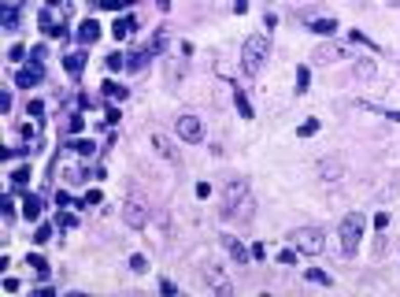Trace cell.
Masks as SVG:
<instances>
[{"label":"cell","mask_w":400,"mask_h":297,"mask_svg":"<svg viewBox=\"0 0 400 297\" xmlns=\"http://www.w3.org/2000/svg\"><path fill=\"white\" fill-rule=\"evenodd\" d=\"M363 230H367V215H363V212H348L345 220L338 223V242H341V253H345V256H356V253H360Z\"/></svg>","instance_id":"obj_1"},{"label":"cell","mask_w":400,"mask_h":297,"mask_svg":"<svg viewBox=\"0 0 400 297\" xmlns=\"http://www.w3.org/2000/svg\"><path fill=\"white\" fill-rule=\"evenodd\" d=\"M267 56H270V37L267 34L245 37V45H241V71L245 74H260V67L267 64Z\"/></svg>","instance_id":"obj_2"},{"label":"cell","mask_w":400,"mask_h":297,"mask_svg":"<svg viewBox=\"0 0 400 297\" xmlns=\"http://www.w3.org/2000/svg\"><path fill=\"white\" fill-rule=\"evenodd\" d=\"M289 242H293L297 253H304V256H319V253L326 249V234L319 230V227H297V230H289Z\"/></svg>","instance_id":"obj_3"},{"label":"cell","mask_w":400,"mask_h":297,"mask_svg":"<svg viewBox=\"0 0 400 297\" xmlns=\"http://www.w3.org/2000/svg\"><path fill=\"white\" fill-rule=\"evenodd\" d=\"M174 134H178V142H185V145L204 142V123H200V115L182 112L178 119H174Z\"/></svg>","instance_id":"obj_4"},{"label":"cell","mask_w":400,"mask_h":297,"mask_svg":"<svg viewBox=\"0 0 400 297\" xmlns=\"http://www.w3.org/2000/svg\"><path fill=\"white\" fill-rule=\"evenodd\" d=\"M149 201L145 197H126V205H122V220H126V227H134V230H141V227H149Z\"/></svg>","instance_id":"obj_5"},{"label":"cell","mask_w":400,"mask_h":297,"mask_svg":"<svg viewBox=\"0 0 400 297\" xmlns=\"http://www.w3.org/2000/svg\"><path fill=\"white\" fill-rule=\"evenodd\" d=\"M245 197H248V179H226V190H222V208H219V215H222V220H230L234 205H237V201H245Z\"/></svg>","instance_id":"obj_6"},{"label":"cell","mask_w":400,"mask_h":297,"mask_svg":"<svg viewBox=\"0 0 400 297\" xmlns=\"http://www.w3.org/2000/svg\"><path fill=\"white\" fill-rule=\"evenodd\" d=\"M200 279H204V283L212 286L215 293H230V290H234V283L226 279V271H222L219 264H204V268H200Z\"/></svg>","instance_id":"obj_7"},{"label":"cell","mask_w":400,"mask_h":297,"mask_svg":"<svg viewBox=\"0 0 400 297\" xmlns=\"http://www.w3.org/2000/svg\"><path fill=\"white\" fill-rule=\"evenodd\" d=\"M152 149H156V156H163L167 164H178V160H182V152H178V145H174V137H167L163 130L152 134Z\"/></svg>","instance_id":"obj_8"},{"label":"cell","mask_w":400,"mask_h":297,"mask_svg":"<svg viewBox=\"0 0 400 297\" xmlns=\"http://www.w3.org/2000/svg\"><path fill=\"white\" fill-rule=\"evenodd\" d=\"M311 60H315V64H338V60H348V49H345V45L326 41V45H319V49L311 52Z\"/></svg>","instance_id":"obj_9"},{"label":"cell","mask_w":400,"mask_h":297,"mask_svg":"<svg viewBox=\"0 0 400 297\" xmlns=\"http://www.w3.org/2000/svg\"><path fill=\"white\" fill-rule=\"evenodd\" d=\"M222 245H226V253L237 260V264H252L256 256H252V249H245V242L241 238H234V234H222Z\"/></svg>","instance_id":"obj_10"},{"label":"cell","mask_w":400,"mask_h":297,"mask_svg":"<svg viewBox=\"0 0 400 297\" xmlns=\"http://www.w3.org/2000/svg\"><path fill=\"white\" fill-rule=\"evenodd\" d=\"M308 30L319 37H333L341 26H338V19H326V15H308Z\"/></svg>","instance_id":"obj_11"},{"label":"cell","mask_w":400,"mask_h":297,"mask_svg":"<svg viewBox=\"0 0 400 297\" xmlns=\"http://www.w3.org/2000/svg\"><path fill=\"white\" fill-rule=\"evenodd\" d=\"M41 26H45V34H49V37H67V23H59V15L52 8L41 11Z\"/></svg>","instance_id":"obj_12"},{"label":"cell","mask_w":400,"mask_h":297,"mask_svg":"<svg viewBox=\"0 0 400 297\" xmlns=\"http://www.w3.org/2000/svg\"><path fill=\"white\" fill-rule=\"evenodd\" d=\"M45 78V67L37 64V60H30V67H23L19 74H15V86H37Z\"/></svg>","instance_id":"obj_13"},{"label":"cell","mask_w":400,"mask_h":297,"mask_svg":"<svg viewBox=\"0 0 400 297\" xmlns=\"http://www.w3.org/2000/svg\"><path fill=\"white\" fill-rule=\"evenodd\" d=\"M341 175H345V167H341V160H330V156H326V160L319 164V179H323L326 186H330V182H341Z\"/></svg>","instance_id":"obj_14"},{"label":"cell","mask_w":400,"mask_h":297,"mask_svg":"<svg viewBox=\"0 0 400 297\" xmlns=\"http://www.w3.org/2000/svg\"><path fill=\"white\" fill-rule=\"evenodd\" d=\"M86 60H89V56H86L82 49H78V52H67V56H63V71H67L71 78H78V74L86 71Z\"/></svg>","instance_id":"obj_15"},{"label":"cell","mask_w":400,"mask_h":297,"mask_svg":"<svg viewBox=\"0 0 400 297\" xmlns=\"http://www.w3.org/2000/svg\"><path fill=\"white\" fill-rule=\"evenodd\" d=\"M41 212H45V197H37V193H26V201H23V215L26 220H41Z\"/></svg>","instance_id":"obj_16"},{"label":"cell","mask_w":400,"mask_h":297,"mask_svg":"<svg viewBox=\"0 0 400 297\" xmlns=\"http://www.w3.org/2000/svg\"><path fill=\"white\" fill-rule=\"evenodd\" d=\"M134 30H137V19H134V15H122V19H115L111 34H115L119 41H126V37H134Z\"/></svg>","instance_id":"obj_17"},{"label":"cell","mask_w":400,"mask_h":297,"mask_svg":"<svg viewBox=\"0 0 400 297\" xmlns=\"http://www.w3.org/2000/svg\"><path fill=\"white\" fill-rule=\"evenodd\" d=\"M252 215H256V201H252V197H245V201H237V205H234L230 220H237V223H248Z\"/></svg>","instance_id":"obj_18"},{"label":"cell","mask_w":400,"mask_h":297,"mask_svg":"<svg viewBox=\"0 0 400 297\" xmlns=\"http://www.w3.org/2000/svg\"><path fill=\"white\" fill-rule=\"evenodd\" d=\"M74 37L82 41V45H93V41L100 37V23H97V19H86L82 26H78V34H74Z\"/></svg>","instance_id":"obj_19"},{"label":"cell","mask_w":400,"mask_h":297,"mask_svg":"<svg viewBox=\"0 0 400 297\" xmlns=\"http://www.w3.org/2000/svg\"><path fill=\"white\" fill-rule=\"evenodd\" d=\"M374 60H356V67H352V74H356V78H363V82H367V78H374Z\"/></svg>","instance_id":"obj_20"},{"label":"cell","mask_w":400,"mask_h":297,"mask_svg":"<svg viewBox=\"0 0 400 297\" xmlns=\"http://www.w3.org/2000/svg\"><path fill=\"white\" fill-rule=\"evenodd\" d=\"M63 149H74L78 156H93V152H97V145H93V142H74V137H67Z\"/></svg>","instance_id":"obj_21"},{"label":"cell","mask_w":400,"mask_h":297,"mask_svg":"<svg viewBox=\"0 0 400 297\" xmlns=\"http://www.w3.org/2000/svg\"><path fill=\"white\" fill-rule=\"evenodd\" d=\"M100 89H104V97H108V101H126V89H122L119 82H111V78H108Z\"/></svg>","instance_id":"obj_22"},{"label":"cell","mask_w":400,"mask_h":297,"mask_svg":"<svg viewBox=\"0 0 400 297\" xmlns=\"http://www.w3.org/2000/svg\"><path fill=\"white\" fill-rule=\"evenodd\" d=\"M26 268H34L37 271V279H45V275H49V260H45V256H26Z\"/></svg>","instance_id":"obj_23"},{"label":"cell","mask_w":400,"mask_h":297,"mask_svg":"<svg viewBox=\"0 0 400 297\" xmlns=\"http://www.w3.org/2000/svg\"><path fill=\"white\" fill-rule=\"evenodd\" d=\"M304 279H311V283H319V286H333V275L319 271V268H308V271H304Z\"/></svg>","instance_id":"obj_24"},{"label":"cell","mask_w":400,"mask_h":297,"mask_svg":"<svg viewBox=\"0 0 400 297\" xmlns=\"http://www.w3.org/2000/svg\"><path fill=\"white\" fill-rule=\"evenodd\" d=\"M11 182H15V190L23 193V190H26V182H30V167H15V171H11Z\"/></svg>","instance_id":"obj_25"},{"label":"cell","mask_w":400,"mask_h":297,"mask_svg":"<svg viewBox=\"0 0 400 297\" xmlns=\"http://www.w3.org/2000/svg\"><path fill=\"white\" fill-rule=\"evenodd\" d=\"M308 86H311V71L304 67V64H300V67H297V89L304 93V89H308Z\"/></svg>","instance_id":"obj_26"},{"label":"cell","mask_w":400,"mask_h":297,"mask_svg":"<svg viewBox=\"0 0 400 297\" xmlns=\"http://www.w3.org/2000/svg\"><path fill=\"white\" fill-rule=\"evenodd\" d=\"M49 238H52V227H49V223H37V230H34V245H45Z\"/></svg>","instance_id":"obj_27"},{"label":"cell","mask_w":400,"mask_h":297,"mask_svg":"<svg viewBox=\"0 0 400 297\" xmlns=\"http://www.w3.org/2000/svg\"><path fill=\"white\" fill-rule=\"evenodd\" d=\"M234 101H237V112H241L245 119H252V104H248V97H245L241 89H237V97H234Z\"/></svg>","instance_id":"obj_28"},{"label":"cell","mask_w":400,"mask_h":297,"mask_svg":"<svg viewBox=\"0 0 400 297\" xmlns=\"http://www.w3.org/2000/svg\"><path fill=\"white\" fill-rule=\"evenodd\" d=\"M56 223H59L63 230H74V227H78V215H71V212H59V215H56Z\"/></svg>","instance_id":"obj_29"},{"label":"cell","mask_w":400,"mask_h":297,"mask_svg":"<svg viewBox=\"0 0 400 297\" xmlns=\"http://www.w3.org/2000/svg\"><path fill=\"white\" fill-rule=\"evenodd\" d=\"M0 208H4V220L11 223V220H15V201H11V193H4V197H0Z\"/></svg>","instance_id":"obj_30"},{"label":"cell","mask_w":400,"mask_h":297,"mask_svg":"<svg viewBox=\"0 0 400 297\" xmlns=\"http://www.w3.org/2000/svg\"><path fill=\"white\" fill-rule=\"evenodd\" d=\"M15 26H19V11L4 4V30H15Z\"/></svg>","instance_id":"obj_31"},{"label":"cell","mask_w":400,"mask_h":297,"mask_svg":"<svg viewBox=\"0 0 400 297\" xmlns=\"http://www.w3.org/2000/svg\"><path fill=\"white\" fill-rule=\"evenodd\" d=\"M82 127H86V119H82V115L74 112V115L67 119V137H71V134H78V130H82Z\"/></svg>","instance_id":"obj_32"},{"label":"cell","mask_w":400,"mask_h":297,"mask_svg":"<svg viewBox=\"0 0 400 297\" xmlns=\"http://www.w3.org/2000/svg\"><path fill=\"white\" fill-rule=\"evenodd\" d=\"M130 271H137V275H141V271H149V260L141 256V253H134V256H130Z\"/></svg>","instance_id":"obj_33"},{"label":"cell","mask_w":400,"mask_h":297,"mask_svg":"<svg viewBox=\"0 0 400 297\" xmlns=\"http://www.w3.org/2000/svg\"><path fill=\"white\" fill-rule=\"evenodd\" d=\"M89 205H100V190H89L82 201H78V208H89Z\"/></svg>","instance_id":"obj_34"},{"label":"cell","mask_w":400,"mask_h":297,"mask_svg":"<svg viewBox=\"0 0 400 297\" xmlns=\"http://www.w3.org/2000/svg\"><path fill=\"white\" fill-rule=\"evenodd\" d=\"M108 67H111V71H122V67H126V56H122V52H111V56H108Z\"/></svg>","instance_id":"obj_35"},{"label":"cell","mask_w":400,"mask_h":297,"mask_svg":"<svg viewBox=\"0 0 400 297\" xmlns=\"http://www.w3.org/2000/svg\"><path fill=\"white\" fill-rule=\"evenodd\" d=\"M26 112H30V115H34V119L41 123V115H45V101H30V104H26Z\"/></svg>","instance_id":"obj_36"},{"label":"cell","mask_w":400,"mask_h":297,"mask_svg":"<svg viewBox=\"0 0 400 297\" xmlns=\"http://www.w3.org/2000/svg\"><path fill=\"white\" fill-rule=\"evenodd\" d=\"M315 130H319V119H308V123H300V130H297V134H300V137H311Z\"/></svg>","instance_id":"obj_37"},{"label":"cell","mask_w":400,"mask_h":297,"mask_svg":"<svg viewBox=\"0 0 400 297\" xmlns=\"http://www.w3.org/2000/svg\"><path fill=\"white\" fill-rule=\"evenodd\" d=\"M278 264H285V268H289V264H297V253H293V249H282V253H278Z\"/></svg>","instance_id":"obj_38"},{"label":"cell","mask_w":400,"mask_h":297,"mask_svg":"<svg viewBox=\"0 0 400 297\" xmlns=\"http://www.w3.org/2000/svg\"><path fill=\"white\" fill-rule=\"evenodd\" d=\"M389 227V212H378L374 215V230H386Z\"/></svg>","instance_id":"obj_39"},{"label":"cell","mask_w":400,"mask_h":297,"mask_svg":"<svg viewBox=\"0 0 400 297\" xmlns=\"http://www.w3.org/2000/svg\"><path fill=\"white\" fill-rule=\"evenodd\" d=\"M163 45H167V34H156L152 37V52H163Z\"/></svg>","instance_id":"obj_40"},{"label":"cell","mask_w":400,"mask_h":297,"mask_svg":"<svg viewBox=\"0 0 400 297\" xmlns=\"http://www.w3.org/2000/svg\"><path fill=\"white\" fill-rule=\"evenodd\" d=\"M197 197H200V201L212 197V182H197Z\"/></svg>","instance_id":"obj_41"},{"label":"cell","mask_w":400,"mask_h":297,"mask_svg":"<svg viewBox=\"0 0 400 297\" xmlns=\"http://www.w3.org/2000/svg\"><path fill=\"white\" fill-rule=\"evenodd\" d=\"M159 290H163L167 297H171V293H178V286H174V283H171V279H159Z\"/></svg>","instance_id":"obj_42"},{"label":"cell","mask_w":400,"mask_h":297,"mask_svg":"<svg viewBox=\"0 0 400 297\" xmlns=\"http://www.w3.org/2000/svg\"><path fill=\"white\" fill-rule=\"evenodd\" d=\"M8 56H11V60H15V64H19V60H23V56H26V49H23V45H11V52H8Z\"/></svg>","instance_id":"obj_43"},{"label":"cell","mask_w":400,"mask_h":297,"mask_svg":"<svg viewBox=\"0 0 400 297\" xmlns=\"http://www.w3.org/2000/svg\"><path fill=\"white\" fill-rule=\"evenodd\" d=\"M37 127H41V123H37ZM37 127H34V123H23V137H26V142H30V137L37 134Z\"/></svg>","instance_id":"obj_44"},{"label":"cell","mask_w":400,"mask_h":297,"mask_svg":"<svg viewBox=\"0 0 400 297\" xmlns=\"http://www.w3.org/2000/svg\"><path fill=\"white\" fill-rule=\"evenodd\" d=\"M56 201H59L63 208H71V205H74V201H71V193H67V190H59V193H56Z\"/></svg>","instance_id":"obj_45"},{"label":"cell","mask_w":400,"mask_h":297,"mask_svg":"<svg viewBox=\"0 0 400 297\" xmlns=\"http://www.w3.org/2000/svg\"><path fill=\"white\" fill-rule=\"evenodd\" d=\"M252 256H256V260H263V256H267V245L256 242V245H252Z\"/></svg>","instance_id":"obj_46"},{"label":"cell","mask_w":400,"mask_h":297,"mask_svg":"<svg viewBox=\"0 0 400 297\" xmlns=\"http://www.w3.org/2000/svg\"><path fill=\"white\" fill-rule=\"evenodd\" d=\"M8 108H11V93L4 89V97H0V112H4V115H8Z\"/></svg>","instance_id":"obj_47"},{"label":"cell","mask_w":400,"mask_h":297,"mask_svg":"<svg viewBox=\"0 0 400 297\" xmlns=\"http://www.w3.org/2000/svg\"><path fill=\"white\" fill-rule=\"evenodd\" d=\"M19 290V279H4V293H15Z\"/></svg>","instance_id":"obj_48"},{"label":"cell","mask_w":400,"mask_h":297,"mask_svg":"<svg viewBox=\"0 0 400 297\" xmlns=\"http://www.w3.org/2000/svg\"><path fill=\"white\" fill-rule=\"evenodd\" d=\"M234 11H237V15H245V11H248V0H234Z\"/></svg>","instance_id":"obj_49"},{"label":"cell","mask_w":400,"mask_h":297,"mask_svg":"<svg viewBox=\"0 0 400 297\" xmlns=\"http://www.w3.org/2000/svg\"><path fill=\"white\" fill-rule=\"evenodd\" d=\"M49 8H67V4H63V0H49Z\"/></svg>","instance_id":"obj_50"}]
</instances>
